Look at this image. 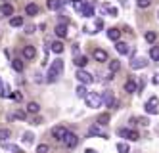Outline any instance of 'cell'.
Masks as SVG:
<instances>
[{"mask_svg": "<svg viewBox=\"0 0 159 153\" xmlns=\"http://www.w3.org/2000/svg\"><path fill=\"white\" fill-rule=\"evenodd\" d=\"M84 101H86L88 107L96 109V107H100V105H102V94H98V92H90V94H86V96H84Z\"/></svg>", "mask_w": 159, "mask_h": 153, "instance_id": "cell-2", "label": "cell"}, {"mask_svg": "<svg viewBox=\"0 0 159 153\" xmlns=\"http://www.w3.org/2000/svg\"><path fill=\"white\" fill-rule=\"evenodd\" d=\"M8 119H21V121H25V119H27V113L16 111V113H12V115H8Z\"/></svg>", "mask_w": 159, "mask_h": 153, "instance_id": "cell-27", "label": "cell"}, {"mask_svg": "<svg viewBox=\"0 0 159 153\" xmlns=\"http://www.w3.org/2000/svg\"><path fill=\"white\" fill-rule=\"evenodd\" d=\"M157 16H159V11H157Z\"/></svg>", "mask_w": 159, "mask_h": 153, "instance_id": "cell-47", "label": "cell"}, {"mask_svg": "<svg viewBox=\"0 0 159 153\" xmlns=\"http://www.w3.org/2000/svg\"><path fill=\"white\" fill-rule=\"evenodd\" d=\"M25 33H27V34L35 33V25H27V27H25Z\"/></svg>", "mask_w": 159, "mask_h": 153, "instance_id": "cell-42", "label": "cell"}, {"mask_svg": "<svg viewBox=\"0 0 159 153\" xmlns=\"http://www.w3.org/2000/svg\"><path fill=\"white\" fill-rule=\"evenodd\" d=\"M56 37H60V38H65L67 37V25L65 23H60V25H56Z\"/></svg>", "mask_w": 159, "mask_h": 153, "instance_id": "cell-14", "label": "cell"}, {"mask_svg": "<svg viewBox=\"0 0 159 153\" xmlns=\"http://www.w3.org/2000/svg\"><path fill=\"white\" fill-rule=\"evenodd\" d=\"M77 96H79V98H84V96H86V88H84V84H81V86L77 88Z\"/></svg>", "mask_w": 159, "mask_h": 153, "instance_id": "cell-37", "label": "cell"}, {"mask_svg": "<svg viewBox=\"0 0 159 153\" xmlns=\"http://www.w3.org/2000/svg\"><path fill=\"white\" fill-rule=\"evenodd\" d=\"M115 50H117L121 56H125V54H129V44H127V42L117 40V42H115Z\"/></svg>", "mask_w": 159, "mask_h": 153, "instance_id": "cell-15", "label": "cell"}, {"mask_svg": "<svg viewBox=\"0 0 159 153\" xmlns=\"http://www.w3.org/2000/svg\"><path fill=\"white\" fill-rule=\"evenodd\" d=\"M107 123H109V115L107 113H102L98 117V124H107Z\"/></svg>", "mask_w": 159, "mask_h": 153, "instance_id": "cell-32", "label": "cell"}, {"mask_svg": "<svg viewBox=\"0 0 159 153\" xmlns=\"http://www.w3.org/2000/svg\"><path fill=\"white\" fill-rule=\"evenodd\" d=\"M10 96H12L16 101H19V100H21V94H19V92H14V94H10Z\"/></svg>", "mask_w": 159, "mask_h": 153, "instance_id": "cell-43", "label": "cell"}, {"mask_svg": "<svg viewBox=\"0 0 159 153\" xmlns=\"http://www.w3.org/2000/svg\"><path fill=\"white\" fill-rule=\"evenodd\" d=\"M157 103H159V100H157L155 96H152L150 100L146 101V111L150 113V115H155V113L159 111V109H157Z\"/></svg>", "mask_w": 159, "mask_h": 153, "instance_id": "cell-8", "label": "cell"}, {"mask_svg": "<svg viewBox=\"0 0 159 153\" xmlns=\"http://www.w3.org/2000/svg\"><path fill=\"white\" fill-rule=\"evenodd\" d=\"M92 56H94V60H96V61H107V52H106V50H102V48H96Z\"/></svg>", "mask_w": 159, "mask_h": 153, "instance_id": "cell-13", "label": "cell"}, {"mask_svg": "<svg viewBox=\"0 0 159 153\" xmlns=\"http://www.w3.org/2000/svg\"><path fill=\"white\" fill-rule=\"evenodd\" d=\"M102 103L106 105V107H117V101L113 98V92L111 90H106L104 96H102Z\"/></svg>", "mask_w": 159, "mask_h": 153, "instance_id": "cell-3", "label": "cell"}, {"mask_svg": "<svg viewBox=\"0 0 159 153\" xmlns=\"http://www.w3.org/2000/svg\"><path fill=\"white\" fill-rule=\"evenodd\" d=\"M48 149H50V147H48L46 144H40V146L37 147V153H48Z\"/></svg>", "mask_w": 159, "mask_h": 153, "instance_id": "cell-39", "label": "cell"}, {"mask_svg": "<svg viewBox=\"0 0 159 153\" xmlns=\"http://www.w3.org/2000/svg\"><path fill=\"white\" fill-rule=\"evenodd\" d=\"M79 11H81L84 17H92V16H94V6H92V4H81Z\"/></svg>", "mask_w": 159, "mask_h": 153, "instance_id": "cell-11", "label": "cell"}, {"mask_svg": "<svg viewBox=\"0 0 159 153\" xmlns=\"http://www.w3.org/2000/svg\"><path fill=\"white\" fill-rule=\"evenodd\" d=\"M75 63H77V67H79V69H83V67L88 63V57H86V56H77Z\"/></svg>", "mask_w": 159, "mask_h": 153, "instance_id": "cell-24", "label": "cell"}, {"mask_svg": "<svg viewBox=\"0 0 159 153\" xmlns=\"http://www.w3.org/2000/svg\"><path fill=\"white\" fill-rule=\"evenodd\" d=\"M10 25H12V27H21V25H23V17H19V16L12 17V19H10Z\"/></svg>", "mask_w": 159, "mask_h": 153, "instance_id": "cell-29", "label": "cell"}, {"mask_svg": "<svg viewBox=\"0 0 159 153\" xmlns=\"http://www.w3.org/2000/svg\"><path fill=\"white\" fill-rule=\"evenodd\" d=\"M102 10H106L109 16H117V14H119L117 8H113V6H109V4H104V6H102Z\"/></svg>", "mask_w": 159, "mask_h": 153, "instance_id": "cell-30", "label": "cell"}, {"mask_svg": "<svg viewBox=\"0 0 159 153\" xmlns=\"http://www.w3.org/2000/svg\"><path fill=\"white\" fill-rule=\"evenodd\" d=\"M46 6H48V10L58 11V10L61 8V2H60V0H48V2H46Z\"/></svg>", "mask_w": 159, "mask_h": 153, "instance_id": "cell-22", "label": "cell"}, {"mask_svg": "<svg viewBox=\"0 0 159 153\" xmlns=\"http://www.w3.org/2000/svg\"><path fill=\"white\" fill-rule=\"evenodd\" d=\"M61 73H63V61L58 57V60H56V61L52 63L50 71H48V80H50V82H54L56 79H58V77L61 75Z\"/></svg>", "mask_w": 159, "mask_h": 153, "instance_id": "cell-1", "label": "cell"}, {"mask_svg": "<svg viewBox=\"0 0 159 153\" xmlns=\"http://www.w3.org/2000/svg\"><path fill=\"white\" fill-rule=\"evenodd\" d=\"M50 50H52L54 54H61V52H63V44L56 40V42H52V44H50Z\"/></svg>", "mask_w": 159, "mask_h": 153, "instance_id": "cell-21", "label": "cell"}, {"mask_svg": "<svg viewBox=\"0 0 159 153\" xmlns=\"http://www.w3.org/2000/svg\"><path fill=\"white\" fill-rule=\"evenodd\" d=\"M121 69V61L115 60V61H109V73H117Z\"/></svg>", "mask_w": 159, "mask_h": 153, "instance_id": "cell-28", "label": "cell"}, {"mask_svg": "<svg viewBox=\"0 0 159 153\" xmlns=\"http://www.w3.org/2000/svg\"><path fill=\"white\" fill-rule=\"evenodd\" d=\"M25 11H27V16H37L39 14V6L37 4H27Z\"/></svg>", "mask_w": 159, "mask_h": 153, "instance_id": "cell-25", "label": "cell"}, {"mask_svg": "<svg viewBox=\"0 0 159 153\" xmlns=\"http://www.w3.org/2000/svg\"><path fill=\"white\" fill-rule=\"evenodd\" d=\"M77 79H79V82L81 84H90L94 79H92V75H90L88 71H84V69H79L77 71Z\"/></svg>", "mask_w": 159, "mask_h": 153, "instance_id": "cell-7", "label": "cell"}, {"mask_svg": "<svg viewBox=\"0 0 159 153\" xmlns=\"http://www.w3.org/2000/svg\"><path fill=\"white\" fill-rule=\"evenodd\" d=\"M35 56H37V50H35V46L27 44L25 48H23V57H25V60H35Z\"/></svg>", "mask_w": 159, "mask_h": 153, "instance_id": "cell-12", "label": "cell"}, {"mask_svg": "<svg viewBox=\"0 0 159 153\" xmlns=\"http://www.w3.org/2000/svg\"><path fill=\"white\" fill-rule=\"evenodd\" d=\"M136 123H140L142 126H148L150 124V119H148V117H136Z\"/></svg>", "mask_w": 159, "mask_h": 153, "instance_id": "cell-36", "label": "cell"}, {"mask_svg": "<svg viewBox=\"0 0 159 153\" xmlns=\"http://www.w3.org/2000/svg\"><path fill=\"white\" fill-rule=\"evenodd\" d=\"M153 80H155V82H159V75H155V79H153Z\"/></svg>", "mask_w": 159, "mask_h": 153, "instance_id": "cell-46", "label": "cell"}, {"mask_svg": "<svg viewBox=\"0 0 159 153\" xmlns=\"http://www.w3.org/2000/svg\"><path fill=\"white\" fill-rule=\"evenodd\" d=\"M117 151H119V153H129V146L121 142V144H117Z\"/></svg>", "mask_w": 159, "mask_h": 153, "instance_id": "cell-38", "label": "cell"}, {"mask_svg": "<svg viewBox=\"0 0 159 153\" xmlns=\"http://www.w3.org/2000/svg\"><path fill=\"white\" fill-rule=\"evenodd\" d=\"M10 136H12V132H10L8 128H0V140H2V142H6Z\"/></svg>", "mask_w": 159, "mask_h": 153, "instance_id": "cell-31", "label": "cell"}, {"mask_svg": "<svg viewBox=\"0 0 159 153\" xmlns=\"http://www.w3.org/2000/svg\"><path fill=\"white\" fill-rule=\"evenodd\" d=\"M61 144H65L69 149H73V147H77V144H79V136H77V134H71V132H67Z\"/></svg>", "mask_w": 159, "mask_h": 153, "instance_id": "cell-5", "label": "cell"}, {"mask_svg": "<svg viewBox=\"0 0 159 153\" xmlns=\"http://www.w3.org/2000/svg\"><path fill=\"white\" fill-rule=\"evenodd\" d=\"M27 111L33 113V115H37V113L40 111V105H39L37 101H29V103H27Z\"/></svg>", "mask_w": 159, "mask_h": 153, "instance_id": "cell-20", "label": "cell"}, {"mask_svg": "<svg viewBox=\"0 0 159 153\" xmlns=\"http://www.w3.org/2000/svg\"><path fill=\"white\" fill-rule=\"evenodd\" d=\"M107 37H109L111 40H115V42H117V40L121 38V31H119L117 27H111V29L107 31Z\"/></svg>", "mask_w": 159, "mask_h": 153, "instance_id": "cell-18", "label": "cell"}, {"mask_svg": "<svg viewBox=\"0 0 159 153\" xmlns=\"http://www.w3.org/2000/svg\"><path fill=\"white\" fill-rule=\"evenodd\" d=\"M65 134H67V128H65V126H54V128H52V136H54L56 142H63Z\"/></svg>", "mask_w": 159, "mask_h": 153, "instance_id": "cell-6", "label": "cell"}, {"mask_svg": "<svg viewBox=\"0 0 159 153\" xmlns=\"http://www.w3.org/2000/svg\"><path fill=\"white\" fill-rule=\"evenodd\" d=\"M4 149H8V151H14V153H21V149H19L17 146H14V144H4Z\"/></svg>", "mask_w": 159, "mask_h": 153, "instance_id": "cell-34", "label": "cell"}, {"mask_svg": "<svg viewBox=\"0 0 159 153\" xmlns=\"http://www.w3.org/2000/svg\"><path fill=\"white\" fill-rule=\"evenodd\" d=\"M0 11H2V16H14V6L4 2L2 6H0Z\"/></svg>", "mask_w": 159, "mask_h": 153, "instance_id": "cell-17", "label": "cell"}, {"mask_svg": "<svg viewBox=\"0 0 159 153\" xmlns=\"http://www.w3.org/2000/svg\"><path fill=\"white\" fill-rule=\"evenodd\" d=\"M2 96L4 98H10V88H8V84H2Z\"/></svg>", "mask_w": 159, "mask_h": 153, "instance_id": "cell-40", "label": "cell"}, {"mask_svg": "<svg viewBox=\"0 0 159 153\" xmlns=\"http://www.w3.org/2000/svg\"><path fill=\"white\" fill-rule=\"evenodd\" d=\"M150 4H152V0H136L138 8H150Z\"/></svg>", "mask_w": 159, "mask_h": 153, "instance_id": "cell-35", "label": "cell"}, {"mask_svg": "<svg viewBox=\"0 0 159 153\" xmlns=\"http://www.w3.org/2000/svg\"><path fill=\"white\" fill-rule=\"evenodd\" d=\"M88 136H100V138H107V134H106V132L100 128V124H98V123H96V124H92V126L88 128Z\"/></svg>", "mask_w": 159, "mask_h": 153, "instance_id": "cell-9", "label": "cell"}, {"mask_svg": "<svg viewBox=\"0 0 159 153\" xmlns=\"http://www.w3.org/2000/svg\"><path fill=\"white\" fill-rule=\"evenodd\" d=\"M84 153H98V151H96V149H92V147H90V149H86Z\"/></svg>", "mask_w": 159, "mask_h": 153, "instance_id": "cell-45", "label": "cell"}, {"mask_svg": "<svg viewBox=\"0 0 159 153\" xmlns=\"http://www.w3.org/2000/svg\"><path fill=\"white\" fill-rule=\"evenodd\" d=\"M155 38H157V34H155L153 31H148V33H146V40L150 42V44H152V42H155Z\"/></svg>", "mask_w": 159, "mask_h": 153, "instance_id": "cell-33", "label": "cell"}, {"mask_svg": "<svg viewBox=\"0 0 159 153\" xmlns=\"http://www.w3.org/2000/svg\"><path fill=\"white\" fill-rule=\"evenodd\" d=\"M150 57L153 61L159 63V46H152V50H150Z\"/></svg>", "mask_w": 159, "mask_h": 153, "instance_id": "cell-26", "label": "cell"}, {"mask_svg": "<svg viewBox=\"0 0 159 153\" xmlns=\"http://www.w3.org/2000/svg\"><path fill=\"white\" fill-rule=\"evenodd\" d=\"M12 67H14V71H17V73H21L23 71V60H12Z\"/></svg>", "mask_w": 159, "mask_h": 153, "instance_id": "cell-23", "label": "cell"}, {"mask_svg": "<svg viewBox=\"0 0 159 153\" xmlns=\"http://www.w3.org/2000/svg\"><path fill=\"white\" fill-rule=\"evenodd\" d=\"M21 142H23L25 146H31L33 142H35V134H33V132H23V138H21Z\"/></svg>", "mask_w": 159, "mask_h": 153, "instance_id": "cell-19", "label": "cell"}, {"mask_svg": "<svg viewBox=\"0 0 159 153\" xmlns=\"http://www.w3.org/2000/svg\"><path fill=\"white\" fill-rule=\"evenodd\" d=\"M148 65V61L144 60V57H132V61H130V69H144Z\"/></svg>", "mask_w": 159, "mask_h": 153, "instance_id": "cell-10", "label": "cell"}, {"mask_svg": "<svg viewBox=\"0 0 159 153\" xmlns=\"http://www.w3.org/2000/svg\"><path fill=\"white\" fill-rule=\"evenodd\" d=\"M102 27H104V21H102V19H98V21H96V31H94V33L102 31Z\"/></svg>", "mask_w": 159, "mask_h": 153, "instance_id": "cell-41", "label": "cell"}, {"mask_svg": "<svg viewBox=\"0 0 159 153\" xmlns=\"http://www.w3.org/2000/svg\"><path fill=\"white\" fill-rule=\"evenodd\" d=\"M117 134L123 136V138H127V140H130V142H136V140L140 138L136 130H129V128H121V130H117Z\"/></svg>", "mask_w": 159, "mask_h": 153, "instance_id": "cell-4", "label": "cell"}, {"mask_svg": "<svg viewBox=\"0 0 159 153\" xmlns=\"http://www.w3.org/2000/svg\"><path fill=\"white\" fill-rule=\"evenodd\" d=\"M125 90H127L129 94H134V92H138V84H136V80H134V79L127 80V84H125Z\"/></svg>", "mask_w": 159, "mask_h": 153, "instance_id": "cell-16", "label": "cell"}, {"mask_svg": "<svg viewBox=\"0 0 159 153\" xmlns=\"http://www.w3.org/2000/svg\"><path fill=\"white\" fill-rule=\"evenodd\" d=\"M42 123V119H40V117H35V119H33V123L31 124H40Z\"/></svg>", "mask_w": 159, "mask_h": 153, "instance_id": "cell-44", "label": "cell"}]
</instances>
